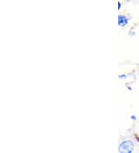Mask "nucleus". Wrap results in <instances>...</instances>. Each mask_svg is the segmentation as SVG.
Listing matches in <instances>:
<instances>
[{
  "label": "nucleus",
  "instance_id": "f03ea898",
  "mask_svg": "<svg viewBox=\"0 0 139 153\" xmlns=\"http://www.w3.org/2000/svg\"><path fill=\"white\" fill-rule=\"evenodd\" d=\"M128 19L126 16L120 15L118 16V25L120 26H124L128 24Z\"/></svg>",
  "mask_w": 139,
  "mask_h": 153
},
{
  "label": "nucleus",
  "instance_id": "f257e3e1",
  "mask_svg": "<svg viewBox=\"0 0 139 153\" xmlns=\"http://www.w3.org/2000/svg\"><path fill=\"white\" fill-rule=\"evenodd\" d=\"M134 148H135V146L132 141H125L120 143L118 150L120 152L130 153L133 152Z\"/></svg>",
  "mask_w": 139,
  "mask_h": 153
},
{
  "label": "nucleus",
  "instance_id": "7ed1b4c3",
  "mask_svg": "<svg viewBox=\"0 0 139 153\" xmlns=\"http://www.w3.org/2000/svg\"><path fill=\"white\" fill-rule=\"evenodd\" d=\"M131 118H132V119L133 120V121H135V120H136V116L135 115L132 116V117H131Z\"/></svg>",
  "mask_w": 139,
  "mask_h": 153
},
{
  "label": "nucleus",
  "instance_id": "20e7f679",
  "mask_svg": "<svg viewBox=\"0 0 139 153\" xmlns=\"http://www.w3.org/2000/svg\"><path fill=\"white\" fill-rule=\"evenodd\" d=\"M120 7H121V4H120V2H119V3H118V9H119V10H120Z\"/></svg>",
  "mask_w": 139,
  "mask_h": 153
}]
</instances>
